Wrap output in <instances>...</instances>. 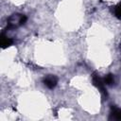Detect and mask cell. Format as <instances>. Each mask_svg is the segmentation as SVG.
I'll list each match as a JSON object with an SVG mask.
<instances>
[{"label":"cell","mask_w":121,"mask_h":121,"mask_svg":"<svg viewBox=\"0 0 121 121\" xmlns=\"http://www.w3.org/2000/svg\"><path fill=\"white\" fill-rule=\"evenodd\" d=\"M92 80H93L94 85L101 92V94H102L104 96H107V91H106V89H105V83H104L103 79L100 78L98 75H96L95 73H94V74H93V77H92Z\"/></svg>","instance_id":"cell-2"},{"label":"cell","mask_w":121,"mask_h":121,"mask_svg":"<svg viewBox=\"0 0 121 121\" xmlns=\"http://www.w3.org/2000/svg\"><path fill=\"white\" fill-rule=\"evenodd\" d=\"M103 81H104V83L106 85H112L114 82V78H113V76L112 74H109L103 78Z\"/></svg>","instance_id":"cell-6"},{"label":"cell","mask_w":121,"mask_h":121,"mask_svg":"<svg viewBox=\"0 0 121 121\" xmlns=\"http://www.w3.org/2000/svg\"><path fill=\"white\" fill-rule=\"evenodd\" d=\"M110 118L111 119H115V120H121V109L112 107Z\"/></svg>","instance_id":"cell-5"},{"label":"cell","mask_w":121,"mask_h":121,"mask_svg":"<svg viewBox=\"0 0 121 121\" xmlns=\"http://www.w3.org/2000/svg\"><path fill=\"white\" fill-rule=\"evenodd\" d=\"M43 83L47 88L53 89L56 87V85L58 83V78H57V77H55L53 75H48L43 78Z\"/></svg>","instance_id":"cell-3"},{"label":"cell","mask_w":121,"mask_h":121,"mask_svg":"<svg viewBox=\"0 0 121 121\" xmlns=\"http://www.w3.org/2000/svg\"><path fill=\"white\" fill-rule=\"evenodd\" d=\"M26 16L24 14H19V13H14L12 15H10L8 18V26L14 28L17 27L19 26L24 25L26 22Z\"/></svg>","instance_id":"cell-1"},{"label":"cell","mask_w":121,"mask_h":121,"mask_svg":"<svg viewBox=\"0 0 121 121\" xmlns=\"http://www.w3.org/2000/svg\"><path fill=\"white\" fill-rule=\"evenodd\" d=\"M114 13L117 18H121V3L116 6V8L114 9Z\"/></svg>","instance_id":"cell-7"},{"label":"cell","mask_w":121,"mask_h":121,"mask_svg":"<svg viewBox=\"0 0 121 121\" xmlns=\"http://www.w3.org/2000/svg\"><path fill=\"white\" fill-rule=\"evenodd\" d=\"M13 41L10 37H9L8 35H6L5 33H2L0 36V44L2 48H7L9 46H10L12 44Z\"/></svg>","instance_id":"cell-4"}]
</instances>
